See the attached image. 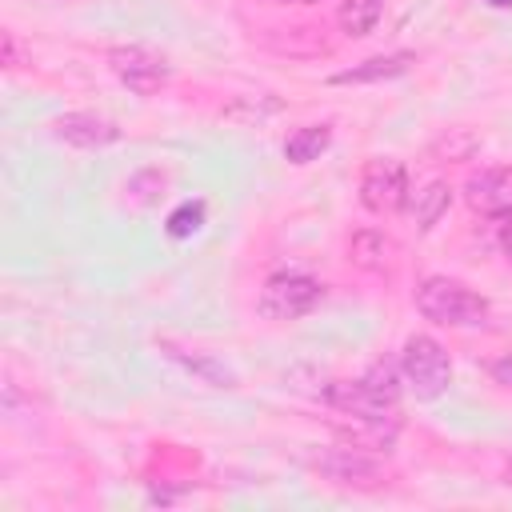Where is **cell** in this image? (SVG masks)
<instances>
[{
  "label": "cell",
  "mask_w": 512,
  "mask_h": 512,
  "mask_svg": "<svg viewBox=\"0 0 512 512\" xmlns=\"http://www.w3.org/2000/svg\"><path fill=\"white\" fill-rule=\"evenodd\" d=\"M412 304L424 320L444 328H480L488 320V300L452 276H424L412 292Z\"/></svg>",
  "instance_id": "obj_1"
},
{
  "label": "cell",
  "mask_w": 512,
  "mask_h": 512,
  "mask_svg": "<svg viewBox=\"0 0 512 512\" xmlns=\"http://www.w3.org/2000/svg\"><path fill=\"white\" fill-rule=\"evenodd\" d=\"M400 376L416 400H436L452 384V360L440 340L420 332V336H408L400 348Z\"/></svg>",
  "instance_id": "obj_2"
},
{
  "label": "cell",
  "mask_w": 512,
  "mask_h": 512,
  "mask_svg": "<svg viewBox=\"0 0 512 512\" xmlns=\"http://www.w3.org/2000/svg\"><path fill=\"white\" fill-rule=\"evenodd\" d=\"M308 464H312V472H320L328 484H340V488L372 492V488H384V484H388V468L376 460V452L356 448V444L320 448Z\"/></svg>",
  "instance_id": "obj_3"
},
{
  "label": "cell",
  "mask_w": 512,
  "mask_h": 512,
  "mask_svg": "<svg viewBox=\"0 0 512 512\" xmlns=\"http://www.w3.org/2000/svg\"><path fill=\"white\" fill-rule=\"evenodd\" d=\"M324 300V284L304 276V272H276L264 280L260 296H256V312L272 324H284V320H300L308 316L316 304Z\"/></svg>",
  "instance_id": "obj_4"
},
{
  "label": "cell",
  "mask_w": 512,
  "mask_h": 512,
  "mask_svg": "<svg viewBox=\"0 0 512 512\" xmlns=\"http://www.w3.org/2000/svg\"><path fill=\"white\" fill-rule=\"evenodd\" d=\"M108 68H112V76H116L128 92H136V96H156V92H164L168 80H172L168 60H164L160 52L144 48V44H116V48H108Z\"/></svg>",
  "instance_id": "obj_5"
},
{
  "label": "cell",
  "mask_w": 512,
  "mask_h": 512,
  "mask_svg": "<svg viewBox=\"0 0 512 512\" xmlns=\"http://www.w3.org/2000/svg\"><path fill=\"white\" fill-rule=\"evenodd\" d=\"M408 168L400 160H368L360 172V204L372 216H392L408 204Z\"/></svg>",
  "instance_id": "obj_6"
},
{
  "label": "cell",
  "mask_w": 512,
  "mask_h": 512,
  "mask_svg": "<svg viewBox=\"0 0 512 512\" xmlns=\"http://www.w3.org/2000/svg\"><path fill=\"white\" fill-rule=\"evenodd\" d=\"M464 204L480 216H492V220L512 212V164L472 172L468 184H464Z\"/></svg>",
  "instance_id": "obj_7"
},
{
  "label": "cell",
  "mask_w": 512,
  "mask_h": 512,
  "mask_svg": "<svg viewBox=\"0 0 512 512\" xmlns=\"http://www.w3.org/2000/svg\"><path fill=\"white\" fill-rule=\"evenodd\" d=\"M48 132L60 144H72V148H104V144L120 140V128L108 116H96V112H64L48 124Z\"/></svg>",
  "instance_id": "obj_8"
},
{
  "label": "cell",
  "mask_w": 512,
  "mask_h": 512,
  "mask_svg": "<svg viewBox=\"0 0 512 512\" xmlns=\"http://www.w3.org/2000/svg\"><path fill=\"white\" fill-rule=\"evenodd\" d=\"M412 64H416V52H408V48H400V52H380V56H368V60H360V64H352V68L332 72L328 84H336V88H344V84H384V80H396V76L412 72Z\"/></svg>",
  "instance_id": "obj_9"
},
{
  "label": "cell",
  "mask_w": 512,
  "mask_h": 512,
  "mask_svg": "<svg viewBox=\"0 0 512 512\" xmlns=\"http://www.w3.org/2000/svg\"><path fill=\"white\" fill-rule=\"evenodd\" d=\"M408 216H412V224L416 228H436L440 224V216L452 208V188H448V180H428L424 188H416L412 196H408Z\"/></svg>",
  "instance_id": "obj_10"
},
{
  "label": "cell",
  "mask_w": 512,
  "mask_h": 512,
  "mask_svg": "<svg viewBox=\"0 0 512 512\" xmlns=\"http://www.w3.org/2000/svg\"><path fill=\"white\" fill-rule=\"evenodd\" d=\"M392 252H396V244H392L380 228H360V232H352V240H348V260H352L360 272H384L388 260H392Z\"/></svg>",
  "instance_id": "obj_11"
},
{
  "label": "cell",
  "mask_w": 512,
  "mask_h": 512,
  "mask_svg": "<svg viewBox=\"0 0 512 512\" xmlns=\"http://www.w3.org/2000/svg\"><path fill=\"white\" fill-rule=\"evenodd\" d=\"M384 408H396L400 404V396H404V376H400V360H376V364H368L360 376H356Z\"/></svg>",
  "instance_id": "obj_12"
},
{
  "label": "cell",
  "mask_w": 512,
  "mask_h": 512,
  "mask_svg": "<svg viewBox=\"0 0 512 512\" xmlns=\"http://www.w3.org/2000/svg\"><path fill=\"white\" fill-rule=\"evenodd\" d=\"M328 144H332V124H304V128L288 132L284 156L292 164H312V160H320L328 152Z\"/></svg>",
  "instance_id": "obj_13"
},
{
  "label": "cell",
  "mask_w": 512,
  "mask_h": 512,
  "mask_svg": "<svg viewBox=\"0 0 512 512\" xmlns=\"http://www.w3.org/2000/svg\"><path fill=\"white\" fill-rule=\"evenodd\" d=\"M384 16V0H340V12H336V24L348 40H360L368 32H376Z\"/></svg>",
  "instance_id": "obj_14"
},
{
  "label": "cell",
  "mask_w": 512,
  "mask_h": 512,
  "mask_svg": "<svg viewBox=\"0 0 512 512\" xmlns=\"http://www.w3.org/2000/svg\"><path fill=\"white\" fill-rule=\"evenodd\" d=\"M204 228V200H184L180 208H172L168 212V220H164V232L168 236H176V240H184V236H196Z\"/></svg>",
  "instance_id": "obj_15"
},
{
  "label": "cell",
  "mask_w": 512,
  "mask_h": 512,
  "mask_svg": "<svg viewBox=\"0 0 512 512\" xmlns=\"http://www.w3.org/2000/svg\"><path fill=\"white\" fill-rule=\"evenodd\" d=\"M496 248L504 252V260L512 264V212L496 216Z\"/></svg>",
  "instance_id": "obj_16"
},
{
  "label": "cell",
  "mask_w": 512,
  "mask_h": 512,
  "mask_svg": "<svg viewBox=\"0 0 512 512\" xmlns=\"http://www.w3.org/2000/svg\"><path fill=\"white\" fill-rule=\"evenodd\" d=\"M488 376H492L496 384H504V388H512V352H504V356H496V360L488 364Z\"/></svg>",
  "instance_id": "obj_17"
},
{
  "label": "cell",
  "mask_w": 512,
  "mask_h": 512,
  "mask_svg": "<svg viewBox=\"0 0 512 512\" xmlns=\"http://www.w3.org/2000/svg\"><path fill=\"white\" fill-rule=\"evenodd\" d=\"M4 64L16 68L20 64V48H16V32H4Z\"/></svg>",
  "instance_id": "obj_18"
},
{
  "label": "cell",
  "mask_w": 512,
  "mask_h": 512,
  "mask_svg": "<svg viewBox=\"0 0 512 512\" xmlns=\"http://www.w3.org/2000/svg\"><path fill=\"white\" fill-rule=\"evenodd\" d=\"M492 4H496V8H512V0H492Z\"/></svg>",
  "instance_id": "obj_19"
}]
</instances>
